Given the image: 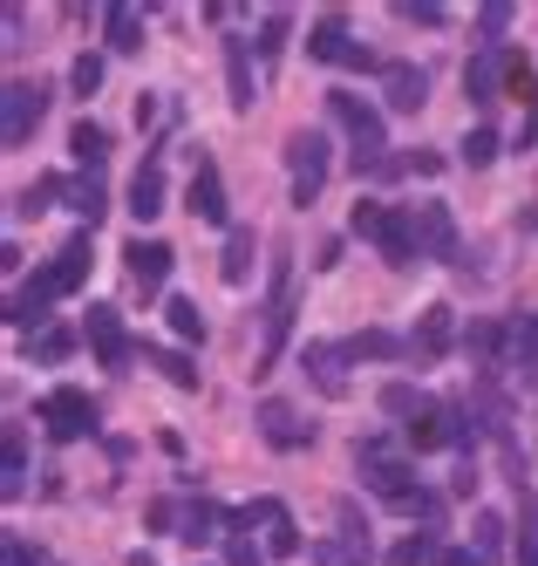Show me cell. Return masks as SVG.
Segmentation results:
<instances>
[{"label":"cell","mask_w":538,"mask_h":566,"mask_svg":"<svg viewBox=\"0 0 538 566\" xmlns=\"http://www.w3.org/2000/svg\"><path fill=\"white\" fill-rule=\"evenodd\" d=\"M0 21H8V55H14V49H21V34H28V14H21V8H8Z\"/></svg>","instance_id":"50"},{"label":"cell","mask_w":538,"mask_h":566,"mask_svg":"<svg viewBox=\"0 0 538 566\" xmlns=\"http://www.w3.org/2000/svg\"><path fill=\"white\" fill-rule=\"evenodd\" d=\"M225 83H232V109H253V49L225 42Z\"/></svg>","instance_id":"28"},{"label":"cell","mask_w":538,"mask_h":566,"mask_svg":"<svg viewBox=\"0 0 538 566\" xmlns=\"http://www.w3.org/2000/svg\"><path fill=\"white\" fill-rule=\"evenodd\" d=\"M253 525L266 533V553L273 559H294L300 553V525H294V512H286L279 499H253V505L232 512V533H253Z\"/></svg>","instance_id":"5"},{"label":"cell","mask_w":538,"mask_h":566,"mask_svg":"<svg viewBox=\"0 0 538 566\" xmlns=\"http://www.w3.org/2000/svg\"><path fill=\"white\" fill-rule=\"evenodd\" d=\"M355 471H361V484L376 492L382 505H395V512H416V518H443V492H423L416 484V471H409V458L395 451V437L389 430H376V437H361L355 443Z\"/></svg>","instance_id":"1"},{"label":"cell","mask_w":538,"mask_h":566,"mask_svg":"<svg viewBox=\"0 0 538 566\" xmlns=\"http://www.w3.org/2000/svg\"><path fill=\"white\" fill-rule=\"evenodd\" d=\"M327 109H335V124H341L348 144H355V171H376L382 150H389V137H382V109L368 103V96H355V90H335V96H327Z\"/></svg>","instance_id":"2"},{"label":"cell","mask_w":538,"mask_h":566,"mask_svg":"<svg viewBox=\"0 0 538 566\" xmlns=\"http://www.w3.org/2000/svg\"><path fill=\"white\" fill-rule=\"evenodd\" d=\"M314 266H320V273H335V266H341V239H320V253H314Z\"/></svg>","instance_id":"51"},{"label":"cell","mask_w":538,"mask_h":566,"mask_svg":"<svg viewBox=\"0 0 538 566\" xmlns=\"http://www.w3.org/2000/svg\"><path fill=\"white\" fill-rule=\"evenodd\" d=\"M41 116H49V83H8L0 90V144L28 150V137L41 130Z\"/></svg>","instance_id":"4"},{"label":"cell","mask_w":538,"mask_h":566,"mask_svg":"<svg viewBox=\"0 0 538 566\" xmlns=\"http://www.w3.org/2000/svg\"><path fill=\"white\" fill-rule=\"evenodd\" d=\"M423 410H436V402H430V396H423L416 382H389V389H382V417H395L402 430H409V423H416Z\"/></svg>","instance_id":"26"},{"label":"cell","mask_w":538,"mask_h":566,"mask_svg":"<svg viewBox=\"0 0 538 566\" xmlns=\"http://www.w3.org/2000/svg\"><path fill=\"white\" fill-rule=\"evenodd\" d=\"M286 28H294V14H286V8H273V14L260 21V62H266V69H273L279 49H286Z\"/></svg>","instance_id":"42"},{"label":"cell","mask_w":538,"mask_h":566,"mask_svg":"<svg viewBox=\"0 0 538 566\" xmlns=\"http://www.w3.org/2000/svg\"><path fill=\"white\" fill-rule=\"evenodd\" d=\"M130 566H157V559H150V553H144V546H137V553H130Z\"/></svg>","instance_id":"54"},{"label":"cell","mask_w":538,"mask_h":566,"mask_svg":"<svg viewBox=\"0 0 538 566\" xmlns=\"http://www.w3.org/2000/svg\"><path fill=\"white\" fill-rule=\"evenodd\" d=\"M89 342L103 369H130V335H123V314L116 307H89Z\"/></svg>","instance_id":"19"},{"label":"cell","mask_w":538,"mask_h":566,"mask_svg":"<svg viewBox=\"0 0 538 566\" xmlns=\"http://www.w3.org/2000/svg\"><path fill=\"white\" fill-rule=\"evenodd\" d=\"M123 260H130V280H137L144 294H157L163 280H171V266H178V253L163 247V239H144V232L130 239V247H123Z\"/></svg>","instance_id":"15"},{"label":"cell","mask_w":538,"mask_h":566,"mask_svg":"<svg viewBox=\"0 0 538 566\" xmlns=\"http://www.w3.org/2000/svg\"><path fill=\"white\" fill-rule=\"evenodd\" d=\"M348 342H307L300 348V369H307V382L320 389V396H348Z\"/></svg>","instance_id":"10"},{"label":"cell","mask_w":538,"mask_h":566,"mask_svg":"<svg viewBox=\"0 0 538 566\" xmlns=\"http://www.w3.org/2000/svg\"><path fill=\"white\" fill-rule=\"evenodd\" d=\"M531 219H538V212H531Z\"/></svg>","instance_id":"55"},{"label":"cell","mask_w":538,"mask_h":566,"mask_svg":"<svg viewBox=\"0 0 538 566\" xmlns=\"http://www.w3.org/2000/svg\"><path fill=\"white\" fill-rule=\"evenodd\" d=\"M219 525H232V518H225L212 499H198V505H184V533H178V539H184V546H212V539H225Z\"/></svg>","instance_id":"25"},{"label":"cell","mask_w":538,"mask_h":566,"mask_svg":"<svg viewBox=\"0 0 538 566\" xmlns=\"http://www.w3.org/2000/svg\"><path fill=\"white\" fill-rule=\"evenodd\" d=\"M68 212H75L82 226L96 232V219L109 212V198H103V185H96V178H75V185H68Z\"/></svg>","instance_id":"34"},{"label":"cell","mask_w":538,"mask_h":566,"mask_svg":"<svg viewBox=\"0 0 538 566\" xmlns=\"http://www.w3.org/2000/svg\"><path fill=\"white\" fill-rule=\"evenodd\" d=\"M450 342H457V314H450L443 301H430L416 314V335H409V355H416V369H430V361L450 355Z\"/></svg>","instance_id":"9"},{"label":"cell","mask_w":538,"mask_h":566,"mask_svg":"<svg viewBox=\"0 0 538 566\" xmlns=\"http://www.w3.org/2000/svg\"><path fill=\"white\" fill-rule=\"evenodd\" d=\"M89 260H96V253H89V232H75L68 247H62L49 266H41V280H49V294H75L82 280H89Z\"/></svg>","instance_id":"18"},{"label":"cell","mask_w":538,"mask_h":566,"mask_svg":"<svg viewBox=\"0 0 538 566\" xmlns=\"http://www.w3.org/2000/svg\"><path fill=\"white\" fill-rule=\"evenodd\" d=\"M450 492H457V499H471V492H477V464H464L457 478H450Z\"/></svg>","instance_id":"52"},{"label":"cell","mask_w":538,"mask_h":566,"mask_svg":"<svg viewBox=\"0 0 538 566\" xmlns=\"http://www.w3.org/2000/svg\"><path fill=\"white\" fill-rule=\"evenodd\" d=\"M505 539H511V525H505L498 512H477V518H471V546H477V553H484L490 566H498V553H505Z\"/></svg>","instance_id":"33"},{"label":"cell","mask_w":538,"mask_h":566,"mask_svg":"<svg viewBox=\"0 0 538 566\" xmlns=\"http://www.w3.org/2000/svg\"><path fill=\"white\" fill-rule=\"evenodd\" d=\"M68 150H75V165H82V171L96 178V165L109 157V130H103V124H89V116H82V124L68 130Z\"/></svg>","instance_id":"27"},{"label":"cell","mask_w":538,"mask_h":566,"mask_svg":"<svg viewBox=\"0 0 538 566\" xmlns=\"http://www.w3.org/2000/svg\"><path fill=\"white\" fill-rule=\"evenodd\" d=\"M423 103H430V75H423L416 62H389V69H382V109L416 116Z\"/></svg>","instance_id":"13"},{"label":"cell","mask_w":538,"mask_h":566,"mask_svg":"<svg viewBox=\"0 0 538 566\" xmlns=\"http://www.w3.org/2000/svg\"><path fill=\"white\" fill-rule=\"evenodd\" d=\"M335 518H341V533H335V539H314V566H368V559H376V546H368L361 512L341 499V505H335Z\"/></svg>","instance_id":"8"},{"label":"cell","mask_w":538,"mask_h":566,"mask_svg":"<svg viewBox=\"0 0 538 566\" xmlns=\"http://www.w3.org/2000/svg\"><path fill=\"white\" fill-rule=\"evenodd\" d=\"M0 566H41V553L28 539H8V546H0Z\"/></svg>","instance_id":"47"},{"label":"cell","mask_w":538,"mask_h":566,"mask_svg":"<svg viewBox=\"0 0 538 566\" xmlns=\"http://www.w3.org/2000/svg\"><path fill=\"white\" fill-rule=\"evenodd\" d=\"M260 437L273 443V451H300V443H314V423H300L294 402L266 396V402H260Z\"/></svg>","instance_id":"14"},{"label":"cell","mask_w":538,"mask_h":566,"mask_svg":"<svg viewBox=\"0 0 538 566\" xmlns=\"http://www.w3.org/2000/svg\"><path fill=\"white\" fill-rule=\"evenodd\" d=\"M409 219H416V253H423V260H457V219H450L443 198L416 206Z\"/></svg>","instance_id":"11"},{"label":"cell","mask_w":538,"mask_h":566,"mask_svg":"<svg viewBox=\"0 0 538 566\" xmlns=\"http://www.w3.org/2000/svg\"><path fill=\"white\" fill-rule=\"evenodd\" d=\"M49 301H55V294H49V280L34 273L28 287H14V301H8V321H14L21 335H34V342H41V335H49Z\"/></svg>","instance_id":"20"},{"label":"cell","mask_w":538,"mask_h":566,"mask_svg":"<svg viewBox=\"0 0 538 566\" xmlns=\"http://www.w3.org/2000/svg\"><path fill=\"white\" fill-rule=\"evenodd\" d=\"M225 280H232V287H245V280H253V232H245V226L225 232Z\"/></svg>","instance_id":"35"},{"label":"cell","mask_w":538,"mask_h":566,"mask_svg":"<svg viewBox=\"0 0 538 566\" xmlns=\"http://www.w3.org/2000/svg\"><path fill=\"white\" fill-rule=\"evenodd\" d=\"M395 14H402V21H423V28H443V21H450V8H443V0H402Z\"/></svg>","instance_id":"44"},{"label":"cell","mask_w":538,"mask_h":566,"mask_svg":"<svg viewBox=\"0 0 538 566\" xmlns=\"http://www.w3.org/2000/svg\"><path fill=\"white\" fill-rule=\"evenodd\" d=\"M34 417H41V430H49L55 443H75V437H89V430H96V402L82 396V389H49Z\"/></svg>","instance_id":"7"},{"label":"cell","mask_w":538,"mask_h":566,"mask_svg":"<svg viewBox=\"0 0 538 566\" xmlns=\"http://www.w3.org/2000/svg\"><path fill=\"white\" fill-rule=\"evenodd\" d=\"M62 191H68L62 178H34V185H21V191H14V219H41Z\"/></svg>","instance_id":"30"},{"label":"cell","mask_w":538,"mask_h":566,"mask_svg":"<svg viewBox=\"0 0 538 566\" xmlns=\"http://www.w3.org/2000/svg\"><path fill=\"white\" fill-rule=\"evenodd\" d=\"M286 171H294V206H314L327 185V137L320 130H294L286 137Z\"/></svg>","instance_id":"6"},{"label":"cell","mask_w":538,"mask_h":566,"mask_svg":"<svg viewBox=\"0 0 538 566\" xmlns=\"http://www.w3.org/2000/svg\"><path fill=\"white\" fill-rule=\"evenodd\" d=\"M505 342H511V328H498V321H471V328H464V355L471 361H498Z\"/></svg>","instance_id":"32"},{"label":"cell","mask_w":538,"mask_h":566,"mask_svg":"<svg viewBox=\"0 0 538 566\" xmlns=\"http://www.w3.org/2000/svg\"><path fill=\"white\" fill-rule=\"evenodd\" d=\"M184 206H191V219H204V226H225V219H232V206H225V171L212 165V157H198Z\"/></svg>","instance_id":"12"},{"label":"cell","mask_w":538,"mask_h":566,"mask_svg":"<svg viewBox=\"0 0 538 566\" xmlns=\"http://www.w3.org/2000/svg\"><path fill=\"white\" fill-rule=\"evenodd\" d=\"M144 518H150V525H157V533H171V525H184V512H178V505H171V499H157V505H150V512H144Z\"/></svg>","instance_id":"48"},{"label":"cell","mask_w":538,"mask_h":566,"mask_svg":"<svg viewBox=\"0 0 538 566\" xmlns=\"http://www.w3.org/2000/svg\"><path fill=\"white\" fill-rule=\"evenodd\" d=\"M505 28H511V0H484V8H477V42H484V49H498V42H505Z\"/></svg>","instance_id":"40"},{"label":"cell","mask_w":538,"mask_h":566,"mask_svg":"<svg viewBox=\"0 0 538 566\" xmlns=\"http://www.w3.org/2000/svg\"><path fill=\"white\" fill-rule=\"evenodd\" d=\"M157 212H163V165H144V171L130 178V219L150 226Z\"/></svg>","instance_id":"24"},{"label":"cell","mask_w":538,"mask_h":566,"mask_svg":"<svg viewBox=\"0 0 538 566\" xmlns=\"http://www.w3.org/2000/svg\"><path fill=\"white\" fill-rule=\"evenodd\" d=\"M376 247H382V260H389V266H416V260H423V253H416V219H409L402 206H382Z\"/></svg>","instance_id":"17"},{"label":"cell","mask_w":538,"mask_h":566,"mask_svg":"<svg viewBox=\"0 0 538 566\" xmlns=\"http://www.w3.org/2000/svg\"><path fill=\"white\" fill-rule=\"evenodd\" d=\"M464 96L477 103V109H490L505 96V49H477L471 62H464Z\"/></svg>","instance_id":"16"},{"label":"cell","mask_w":538,"mask_h":566,"mask_svg":"<svg viewBox=\"0 0 538 566\" xmlns=\"http://www.w3.org/2000/svg\"><path fill=\"white\" fill-rule=\"evenodd\" d=\"M518 566H538V546H531V539L518 546Z\"/></svg>","instance_id":"53"},{"label":"cell","mask_w":538,"mask_h":566,"mask_svg":"<svg viewBox=\"0 0 538 566\" xmlns=\"http://www.w3.org/2000/svg\"><path fill=\"white\" fill-rule=\"evenodd\" d=\"M505 96H518L525 109H538V75H531L525 55H505Z\"/></svg>","instance_id":"37"},{"label":"cell","mask_w":538,"mask_h":566,"mask_svg":"<svg viewBox=\"0 0 538 566\" xmlns=\"http://www.w3.org/2000/svg\"><path fill=\"white\" fill-rule=\"evenodd\" d=\"M0 492L8 499L28 492V437H21V423H8V437H0Z\"/></svg>","instance_id":"23"},{"label":"cell","mask_w":538,"mask_h":566,"mask_svg":"<svg viewBox=\"0 0 538 566\" xmlns=\"http://www.w3.org/2000/svg\"><path fill=\"white\" fill-rule=\"evenodd\" d=\"M348 355H355V361H395V355H409V342H395L389 328H361V335L348 342Z\"/></svg>","instance_id":"31"},{"label":"cell","mask_w":538,"mask_h":566,"mask_svg":"<svg viewBox=\"0 0 538 566\" xmlns=\"http://www.w3.org/2000/svg\"><path fill=\"white\" fill-rule=\"evenodd\" d=\"M511 361H518V369H525V382L538 389V314L511 321Z\"/></svg>","instance_id":"29"},{"label":"cell","mask_w":538,"mask_h":566,"mask_svg":"<svg viewBox=\"0 0 538 566\" xmlns=\"http://www.w3.org/2000/svg\"><path fill=\"white\" fill-rule=\"evenodd\" d=\"M457 157H464V165L471 171H484V165H498V130H490V124H477L464 144H457Z\"/></svg>","instance_id":"39"},{"label":"cell","mask_w":538,"mask_h":566,"mask_svg":"<svg viewBox=\"0 0 538 566\" xmlns=\"http://www.w3.org/2000/svg\"><path fill=\"white\" fill-rule=\"evenodd\" d=\"M436 566H490V559H484L477 546H443V559H436Z\"/></svg>","instance_id":"49"},{"label":"cell","mask_w":538,"mask_h":566,"mask_svg":"<svg viewBox=\"0 0 538 566\" xmlns=\"http://www.w3.org/2000/svg\"><path fill=\"white\" fill-rule=\"evenodd\" d=\"M163 314H171V335L178 342H204V314H198V301H163Z\"/></svg>","instance_id":"41"},{"label":"cell","mask_w":538,"mask_h":566,"mask_svg":"<svg viewBox=\"0 0 538 566\" xmlns=\"http://www.w3.org/2000/svg\"><path fill=\"white\" fill-rule=\"evenodd\" d=\"M68 90H75V96H96V90H103V55H75Z\"/></svg>","instance_id":"43"},{"label":"cell","mask_w":538,"mask_h":566,"mask_svg":"<svg viewBox=\"0 0 538 566\" xmlns=\"http://www.w3.org/2000/svg\"><path fill=\"white\" fill-rule=\"evenodd\" d=\"M355 49H361V42L348 34V21H341V14H320V21L307 28V55H314V62H341V69H348V62H355Z\"/></svg>","instance_id":"21"},{"label":"cell","mask_w":538,"mask_h":566,"mask_svg":"<svg viewBox=\"0 0 538 566\" xmlns=\"http://www.w3.org/2000/svg\"><path fill=\"white\" fill-rule=\"evenodd\" d=\"M103 42L116 55H137L144 49V14L130 8V0H109V8H103Z\"/></svg>","instance_id":"22"},{"label":"cell","mask_w":538,"mask_h":566,"mask_svg":"<svg viewBox=\"0 0 538 566\" xmlns=\"http://www.w3.org/2000/svg\"><path fill=\"white\" fill-rule=\"evenodd\" d=\"M376 226H382V206H376V198H361V206L348 212V232L355 239H376Z\"/></svg>","instance_id":"45"},{"label":"cell","mask_w":538,"mask_h":566,"mask_svg":"<svg viewBox=\"0 0 538 566\" xmlns=\"http://www.w3.org/2000/svg\"><path fill=\"white\" fill-rule=\"evenodd\" d=\"M150 369H163V382H178V389H198V369H191V355L184 348H144Z\"/></svg>","instance_id":"36"},{"label":"cell","mask_w":538,"mask_h":566,"mask_svg":"<svg viewBox=\"0 0 538 566\" xmlns=\"http://www.w3.org/2000/svg\"><path fill=\"white\" fill-rule=\"evenodd\" d=\"M68 348H75V335H68V328H49V335L34 342V361H62Z\"/></svg>","instance_id":"46"},{"label":"cell","mask_w":538,"mask_h":566,"mask_svg":"<svg viewBox=\"0 0 538 566\" xmlns=\"http://www.w3.org/2000/svg\"><path fill=\"white\" fill-rule=\"evenodd\" d=\"M286 335H294V253L273 260V301H266V314H260V369H253V376H266L273 361H279Z\"/></svg>","instance_id":"3"},{"label":"cell","mask_w":538,"mask_h":566,"mask_svg":"<svg viewBox=\"0 0 538 566\" xmlns=\"http://www.w3.org/2000/svg\"><path fill=\"white\" fill-rule=\"evenodd\" d=\"M430 559H443V539H436V533H409V539L389 553V566H430Z\"/></svg>","instance_id":"38"}]
</instances>
